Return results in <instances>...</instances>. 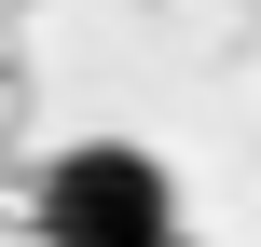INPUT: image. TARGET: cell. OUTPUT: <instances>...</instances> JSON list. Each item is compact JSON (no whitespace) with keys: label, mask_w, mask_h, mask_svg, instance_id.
<instances>
[{"label":"cell","mask_w":261,"mask_h":247,"mask_svg":"<svg viewBox=\"0 0 261 247\" xmlns=\"http://www.w3.org/2000/svg\"><path fill=\"white\" fill-rule=\"evenodd\" d=\"M41 247H179V179L138 138H83L41 165Z\"/></svg>","instance_id":"6da1fadb"}]
</instances>
